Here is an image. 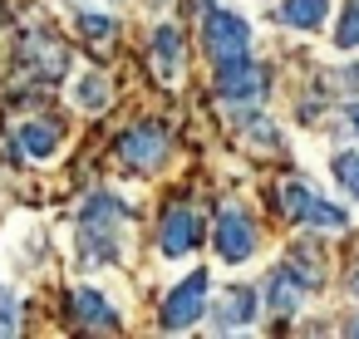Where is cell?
<instances>
[{"label": "cell", "mask_w": 359, "mask_h": 339, "mask_svg": "<svg viewBox=\"0 0 359 339\" xmlns=\"http://www.w3.org/2000/svg\"><path fill=\"white\" fill-rule=\"evenodd\" d=\"M182 55H187L182 30H177V25H158V30H153V45H148V60H153V74H158L163 84H177V79H182Z\"/></svg>", "instance_id": "9c48e42d"}, {"label": "cell", "mask_w": 359, "mask_h": 339, "mask_svg": "<svg viewBox=\"0 0 359 339\" xmlns=\"http://www.w3.org/2000/svg\"><path fill=\"white\" fill-rule=\"evenodd\" d=\"M69 310H74V319H79L84 329H118V310H114L94 285H79V290L69 295Z\"/></svg>", "instance_id": "7c38bea8"}, {"label": "cell", "mask_w": 359, "mask_h": 339, "mask_svg": "<svg viewBox=\"0 0 359 339\" xmlns=\"http://www.w3.org/2000/svg\"><path fill=\"white\" fill-rule=\"evenodd\" d=\"M74 104L89 109V113L109 109V84H104V74H84V79L74 84Z\"/></svg>", "instance_id": "e0dca14e"}, {"label": "cell", "mask_w": 359, "mask_h": 339, "mask_svg": "<svg viewBox=\"0 0 359 339\" xmlns=\"http://www.w3.org/2000/svg\"><path fill=\"white\" fill-rule=\"evenodd\" d=\"M60 143H65V128H60L55 118H25V123H15V148H20L30 162L55 158Z\"/></svg>", "instance_id": "30bf717a"}, {"label": "cell", "mask_w": 359, "mask_h": 339, "mask_svg": "<svg viewBox=\"0 0 359 339\" xmlns=\"http://www.w3.org/2000/svg\"><path fill=\"white\" fill-rule=\"evenodd\" d=\"M207 241V231H202V212L197 207H172L168 216H163V226H158V251L168 256V261H187L197 246Z\"/></svg>", "instance_id": "ba28073f"}, {"label": "cell", "mask_w": 359, "mask_h": 339, "mask_svg": "<svg viewBox=\"0 0 359 339\" xmlns=\"http://www.w3.org/2000/svg\"><path fill=\"white\" fill-rule=\"evenodd\" d=\"M334 177H339V187L359 202V153H339V158H334Z\"/></svg>", "instance_id": "d6986e66"}, {"label": "cell", "mask_w": 359, "mask_h": 339, "mask_svg": "<svg viewBox=\"0 0 359 339\" xmlns=\"http://www.w3.org/2000/svg\"><path fill=\"white\" fill-rule=\"evenodd\" d=\"M285 270H290V280L310 295V290H320V280H325V261H320V251L310 246V241H300V246H290V256L280 261Z\"/></svg>", "instance_id": "4fadbf2b"}, {"label": "cell", "mask_w": 359, "mask_h": 339, "mask_svg": "<svg viewBox=\"0 0 359 339\" xmlns=\"http://www.w3.org/2000/svg\"><path fill=\"white\" fill-rule=\"evenodd\" d=\"M212 246H217V261L222 265H246L256 256V221L241 207H222L217 231H212Z\"/></svg>", "instance_id": "52a82bcc"}, {"label": "cell", "mask_w": 359, "mask_h": 339, "mask_svg": "<svg viewBox=\"0 0 359 339\" xmlns=\"http://www.w3.org/2000/svg\"><path fill=\"white\" fill-rule=\"evenodd\" d=\"M325 15H330V0H280L276 6V20L290 30H320Z\"/></svg>", "instance_id": "5bb4252c"}, {"label": "cell", "mask_w": 359, "mask_h": 339, "mask_svg": "<svg viewBox=\"0 0 359 339\" xmlns=\"http://www.w3.org/2000/svg\"><path fill=\"white\" fill-rule=\"evenodd\" d=\"M207 290H212V275H207V270H187V275L168 290V300H163V310H158V324H163L168 334L192 329V324L207 314Z\"/></svg>", "instance_id": "3957f363"}, {"label": "cell", "mask_w": 359, "mask_h": 339, "mask_svg": "<svg viewBox=\"0 0 359 339\" xmlns=\"http://www.w3.org/2000/svg\"><path fill=\"white\" fill-rule=\"evenodd\" d=\"M123 236H128V202L118 192H94L84 197L79 216H74V241H79V261L84 265H114L123 256Z\"/></svg>", "instance_id": "6da1fadb"}, {"label": "cell", "mask_w": 359, "mask_h": 339, "mask_svg": "<svg viewBox=\"0 0 359 339\" xmlns=\"http://www.w3.org/2000/svg\"><path fill=\"white\" fill-rule=\"evenodd\" d=\"M354 295H359V270H354Z\"/></svg>", "instance_id": "7402d4cb"}, {"label": "cell", "mask_w": 359, "mask_h": 339, "mask_svg": "<svg viewBox=\"0 0 359 339\" xmlns=\"http://www.w3.org/2000/svg\"><path fill=\"white\" fill-rule=\"evenodd\" d=\"M246 45H251V25L236 11L217 6V0H202V50L222 64V60L246 55Z\"/></svg>", "instance_id": "7a4b0ae2"}, {"label": "cell", "mask_w": 359, "mask_h": 339, "mask_svg": "<svg viewBox=\"0 0 359 339\" xmlns=\"http://www.w3.org/2000/svg\"><path fill=\"white\" fill-rule=\"evenodd\" d=\"M280 212L290 216V221H300V226H315V231H344L349 226V216L339 212V207H330L315 187H305V182H285L280 187Z\"/></svg>", "instance_id": "5b68a950"}, {"label": "cell", "mask_w": 359, "mask_h": 339, "mask_svg": "<svg viewBox=\"0 0 359 339\" xmlns=\"http://www.w3.org/2000/svg\"><path fill=\"white\" fill-rule=\"evenodd\" d=\"M334 50H359V0H349L334 25Z\"/></svg>", "instance_id": "ac0fdd59"}, {"label": "cell", "mask_w": 359, "mask_h": 339, "mask_svg": "<svg viewBox=\"0 0 359 339\" xmlns=\"http://www.w3.org/2000/svg\"><path fill=\"white\" fill-rule=\"evenodd\" d=\"M212 94L222 104H251L266 94V69L251 60V55H236V60H222L217 64V79H212Z\"/></svg>", "instance_id": "8992f818"}, {"label": "cell", "mask_w": 359, "mask_h": 339, "mask_svg": "<svg viewBox=\"0 0 359 339\" xmlns=\"http://www.w3.org/2000/svg\"><path fill=\"white\" fill-rule=\"evenodd\" d=\"M168 148H172L168 128H163L158 118H143V123H133V128L118 138V162L133 167V172H158V167L168 162Z\"/></svg>", "instance_id": "277c9868"}, {"label": "cell", "mask_w": 359, "mask_h": 339, "mask_svg": "<svg viewBox=\"0 0 359 339\" xmlns=\"http://www.w3.org/2000/svg\"><path fill=\"white\" fill-rule=\"evenodd\" d=\"M300 300H305V290H300V285L290 280V270L280 265V270L266 280V310H276V314H295Z\"/></svg>", "instance_id": "9a60e30c"}, {"label": "cell", "mask_w": 359, "mask_h": 339, "mask_svg": "<svg viewBox=\"0 0 359 339\" xmlns=\"http://www.w3.org/2000/svg\"><path fill=\"white\" fill-rule=\"evenodd\" d=\"M261 310V295L251 285H226V295L217 300V314H212V329L226 334V329H246Z\"/></svg>", "instance_id": "8fae6325"}, {"label": "cell", "mask_w": 359, "mask_h": 339, "mask_svg": "<svg viewBox=\"0 0 359 339\" xmlns=\"http://www.w3.org/2000/svg\"><path fill=\"white\" fill-rule=\"evenodd\" d=\"M349 334H359V319H354V324H349Z\"/></svg>", "instance_id": "44dd1931"}, {"label": "cell", "mask_w": 359, "mask_h": 339, "mask_svg": "<svg viewBox=\"0 0 359 339\" xmlns=\"http://www.w3.org/2000/svg\"><path fill=\"white\" fill-rule=\"evenodd\" d=\"M344 118H349V128L359 133V104H349V113H344Z\"/></svg>", "instance_id": "ffe728a7"}, {"label": "cell", "mask_w": 359, "mask_h": 339, "mask_svg": "<svg viewBox=\"0 0 359 339\" xmlns=\"http://www.w3.org/2000/svg\"><path fill=\"white\" fill-rule=\"evenodd\" d=\"M74 25H79V35L89 40V45H109V40H118V20L114 15H104V11H79L74 15Z\"/></svg>", "instance_id": "2e32d148"}]
</instances>
